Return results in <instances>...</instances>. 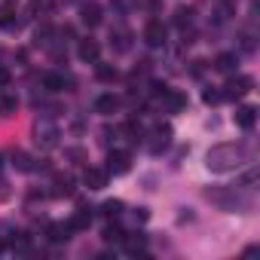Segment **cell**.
I'll list each match as a JSON object with an SVG mask.
<instances>
[{
    "label": "cell",
    "mask_w": 260,
    "mask_h": 260,
    "mask_svg": "<svg viewBox=\"0 0 260 260\" xmlns=\"http://www.w3.org/2000/svg\"><path fill=\"white\" fill-rule=\"evenodd\" d=\"M245 156L248 153H245L242 144H217V147H211L205 153V166L211 172H233V169H239L245 162Z\"/></svg>",
    "instance_id": "obj_1"
},
{
    "label": "cell",
    "mask_w": 260,
    "mask_h": 260,
    "mask_svg": "<svg viewBox=\"0 0 260 260\" xmlns=\"http://www.w3.org/2000/svg\"><path fill=\"white\" fill-rule=\"evenodd\" d=\"M172 144V125H156L153 132H150V141H147V150L153 156H159L166 147Z\"/></svg>",
    "instance_id": "obj_2"
},
{
    "label": "cell",
    "mask_w": 260,
    "mask_h": 260,
    "mask_svg": "<svg viewBox=\"0 0 260 260\" xmlns=\"http://www.w3.org/2000/svg\"><path fill=\"white\" fill-rule=\"evenodd\" d=\"M132 169V153L128 150H110L107 153V175H125Z\"/></svg>",
    "instance_id": "obj_3"
},
{
    "label": "cell",
    "mask_w": 260,
    "mask_h": 260,
    "mask_svg": "<svg viewBox=\"0 0 260 260\" xmlns=\"http://www.w3.org/2000/svg\"><path fill=\"white\" fill-rule=\"evenodd\" d=\"M223 89H226L223 98H245V95L254 89V80L245 77V74H239V77H230V83H226Z\"/></svg>",
    "instance_id": "obj_4"
},
{
    "label": "cell",
    "mask_w": 260,
    "mask_h": 260,
    "mask_svg": "<svg viewBox=\"0 0 260 260\" xmlns=\"http://www.w3.org/2000/svg\"><path fill=\"white\" fill-rule=\"evenodd\" d=\"M144 43H147L150 49H159V46L166 43V25H162L159 19H150V22L144 25Z\"/></svg>",
    "instance_id": "obj_5"
},
{
    "label": "cell",
    "mask_w": 260,
    "mask_h": 260,
    "mask_svg": "<svg viewBox=\"0 0 260 260\" xmlns=\"http://www.w3.org/2000/svg\"><path fill=\"white\" fill-rule=\"evenodd\" d=\"M80 19H83V25H89V28H98V25H101V19H104V10H101V4H95V0L83 4V7H80Z\"/></svg>",
    "instance_id": "obj_6"
},
{
    "label": "cell",
    "mask_w": 260,
    "mask_h": 260,
    "mask_svg": "<svg viewBox=\"0 0 260 260\" xmlns=\"http://www.w3.org/2000/svg\"><path fill=\"white\" fill-rule=\"evenodd\" d=\"M77 55H80L86 64H95V61H98V55H101V46H98V40H92V37L80 40V46H77Z\"/></svg>",
    "instance_id": "obj_7"
},
{
    "label": "cell",
    "mask_w": 260,
    "mask_h": 260,
    "mask_svg": "<svg viewBox=\"0 0 260 260\" xmlns=\"http://www.w3.org/2000/svg\"><path fill=\"white\" fill-rule=\"evenodd\" d=\"M107 169H86L83 172V184L89 187V190H104L107 187Z\"/></svg>",
    "instance_id": "obj_8"
},
{
    "label": "cell",
    "mask_w": 260,
    "mask_h": 260,
    "mask_svg": "<svg viewBox=\"0 0 260 260\" xmlns=\"http://www.w3.org/2000/svg\"><path fill=\"white\" fill-rule=\"evenodd\" d=\"M89 223H92V208L80 202V208L74 211V217L68 220V226H71V233H80V230H89Z\"/></svg>",
    "instance_id": "obj_9"
},
{
    "label": "cell",
    "mask_w": 260,
    "mask_h": 260,
    "mask_svg": "<svg viewBox=\"0 0 260 260\" xmlns=\"http://www.w3.org/2000/svg\"><path fill=\"white\" fill-rule=\"evenodd\" d=\"M254 122H257V107H254V104H242V107L236 110V125L245 128V132H251Z\"/></svg>",
    "instance_id": "obj_10"
},
{
    "label": "cell",
    "mask_w": 260,
    "mask_h": 260,
    "mask_svg": "<svg viewBox=\"0 0 260 260\" xmlns=\"http://www.w3.org/2000/svg\"><path fill=\"white\" fill-rule=\"evenodd\" d=\"M122 248H125L128 254H144V248H147V236H144V233H125Z\"/></svg>",
    "instance_id": "obj_11"
},
{
    "label": "cell",
    "mask_w": 260,
    "mask_h": 260,
    "mask_svg": "<svg viewBox=\"0 0 260 260\" xmlns=\"http://www.w3.org/2000/svg\"><path fill=\"white\" fill-rule=\"evenodd\" d=\"M162 104H166V110L178 113V110H184V107H187V95H184V92H178V89H169V92L162 95Z\"/></svg>",
    "instance_id": "obj_12"
},
{
    "label": "cell",
    "mask_w": 260,
    "mask_h": 260,
    "mask_svg": "<svg viewBox=\"0 0 260 260\" xmlns=\"http://www.w3.org/2000/svg\"><path fill=\"white\" fill-rule=\"evenodd\" d=\"M55 141H58V128L55 125H37V144H43V147H55Z\"/></svg>",
    "instance_id": "obj_13"
},
{
    "label": "cell",
    "mask_w": 260,
    "mask_h": 260,
    "mask_svg": "<svg viewBox=\"0 0 260 260\" xmlns=\"http://www.w3.org/2000/svg\"><path fill=\"white\" fill-rule=\"evenodd\" d=\"M46 236H49V242H52V245H61V242H68V239H71V226H68V223H49Z\"/></svg>",
    "instance_id": "obj_14"
},
{
    "label": "cell",
    "mask_w": 260,
    "mask_h": 260,
    "mask_svg": "<svg viewBox=\"0 0 260 260\" xmlns=\"http://www.w3.org/2000/svg\"><path fill=\"white\" fill-rule=\"evenodd\" d=\"M95 110L104 113V116H110V113L119 110V98H116V95H101V98L95 101Z\"/></svg>",
    "instance_id": "obj_15"
},
{
    "label": "cell",
    "mask_w": 260,
    "mask_h": 260,
    "mask_svg": "<svg viewBox=\"0 0 260 260\" xmlns=\"http://www.w3.org/2000/svg\"><path fill=\"white\" fill-rule=\"evenodd\" d=\"M101 239H104L107 245H122L125 230H122V226H116V223H107V226H104V233H101Z\"/></svg>",
    "instance_id": "obj_16"
},
{
    "label": "cell",
    "mask_w": 260,
    "mask_h": 260,
    "mask_svg": "<svg viewBox=\"0 0 260 260\" xmlns=\"http://www.w3.org/2000/svg\"><path fill=\"white\" fill-rule=\"evenodd\" d=\"M214 71H220V74H233V71H236V55H233V52L217 55V58H214Z\"/></svg>",
    "instance_id": "obj_17"
},
{
    "label": "cell",
    "mask_w": 260,
    "mask_h": 260,
    "mask_svg": "<svg viewBox=\"0 0 260 260\" xmlns=\"http://www.w3.org/2000/svg\"><path fill=\"white\" fill-rule=\"evenodd\" d=\"M52 193H55V196H74V178H71V175H58Z\"/></svg>",
    "instance_id": "obj_18"
},
{
    "label": "cell",
    "mask_w": 260,
    "mask_h": 260,
    "mask_svg": "<svg viewBox=\"0 0 260 260\" xmlns=\"http://www.w3.org/2000/svg\"><path fill=\"white\" fill-rule=\"evenodd\" d=\"M122 208H125V205H122L119 199H107V202L101 205V214H104L107 220H116V217L122 214Z\"/></svg>",
    "instance_id": "obj_19"
},
{
    "label": "cell",
    "mask_w": 260,
    "mask_h": 260,
    "mask_svg": "<svg viewBox=\"0 0 260 260\" xmlns=\"http://www.w3.org/2000/svg\"><path fill=\"white\" fill-rule=\"evenodd\" d=\"M95 64H98V61H95ZM95 77H98L101 83H113L119 74H116V68H113V64H98V68H95Z\"/></svg>",
    "instance_id": "obj_20"
},
{
    "label": "cell",
    "mask_w": 260,
    "mask_h": 260,
    "mask_svg": "<svg viewBox=\"0 0 260 260\" xmlns=\"http://www.w3.org/2000/svg\"><path fill=\"white\" fill-rule=\"evenodd\" d=\"M16 107H19V98H13V95H4V98H0V116H13Z\"/></svg>",
    "instance_id": "obj_21"
},
{
    "label": "cell",
    "mask_w": 260,
    "mask_h": 260,
    "mask_svg": "<svg viewBox=\"0 0 260 260\" xmlns=\"http://www.w3.org/2000/svg\"><path fill=\"white\" fill-rule=\"evenodd\" d=\"M43 86H46L49 92H61V89H64V77H58V74H46V77H43Z\"/></svg>",
    "instance_id": "obj_22"
},
{
    "label": "cell",
    "mask_w": 260,
    "mask_h": 260,
    "mask_svg": "<svg viewBox=\"0 0 260 260\" xmlns=\"http://www.w3.org/2000/svg\"><path fill=\"white\" fill-rule=\"evenodd\" d=\"M202 101H205V104H220V101H223V92L214 89V86H208V89L202 92Z\"/></svg>",
    "instance_id": "obj_23"
},
{
    "label": "cell",
    "mask_w": 260,
    "mask_h": 260,
    "mask_svg": "<svg viewBox=\"0 0 260 260\" xmlns=\"http://www.w3.org/2000/svg\"><path fill=\"white\" fill-rule=\"evenodd\" d=\"M175 25H178V28L193 25V10H178V13H175Z\"/></svg>",
    "instance_id": "obj_24"
},
{
    "label": "cell",
    "mask_w": 260,
    "mask_h": 260,
    "mask_svg": "<svg viewBox=\"0 0 260 260\" xmlns=\"http://www.w3.org/2000/svg\"><path fill=\"white\" fill-rule=\"evenodd\" d=\"M16 169L19 172H31V156L28 153H16Z\"/></svg>",
    "instance_id": "obj_25"
},
{
    "label": "cell",
    "mask_w": 260,
    "mask_h": 260,
    "mask_svg": "<svg viewBox=\"0 0 260 260\" xmlns=\"http://www.w3.org/2000/svg\"><path fill=\"white\" fill-rule=\"evenodd\" d=\"M10 80H13L10 68H0V89H7V86H10Z\"/></svg>",
    "instance_id": "obj_26"
},
{
    "label": "cell",
    "mask_w": 260,
    "mask_h": 260,
    "mask_svg": "<svg viewBox=\"0 0 260 260\" xmlns=\"http://www.w3.org/2000/svg\"><path fill=\"white\" fill-rule=\"evenodd\" d=\"M135 217H138V220H147V217H150V211H147V208H138V211H135Z\"/></svg>",
    "instance_id": "obj_27"
}]
</instances>
